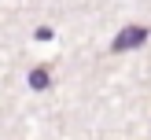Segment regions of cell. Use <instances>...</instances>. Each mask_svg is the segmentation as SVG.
<instances>
[{
    "label": "cell",
    "mask_w": 151,
    "mask_h": 140,
    "mask_svg": "<svg viewBox=\"0 0 151 140\" xmlns=\"http://www.w3.org/2000/svg\"><path fill=\"white\" fill-rule=\"evenodd\" d=\"M144 41H147V26H125L122 33L114 37L111 48H114V52H129V48H140Z\"/></svg>",
    "instance_id": "6da1fadb"
},
{
    "label": "cell",
    "mask_w": 151,
    "mask_h": 140,
    "mask_svg": "<svg viewBox=\"0 0 151 140\" xmlns=\"http://www.w3.org/2000/svg\"><path fill=\"white\" fill-rule=\"evenodd\" d=\"M48 85H52L48 70H44V66H33V70H29V88H37V92H41V88H48Z\"/></svg>",
    "instance_id": "7a4b0ae2"
}]
</instances>
